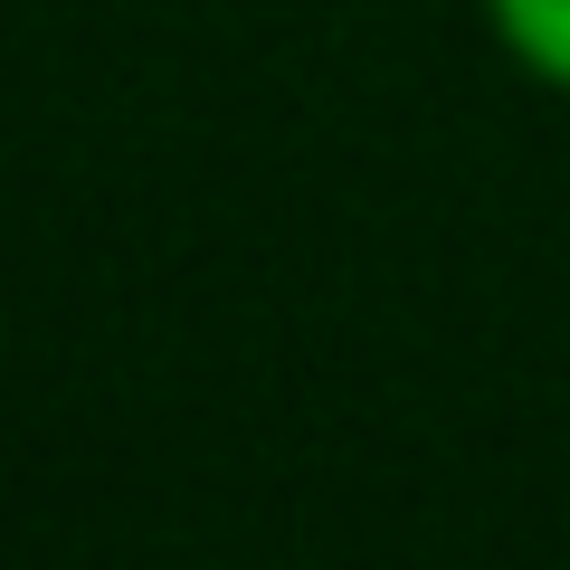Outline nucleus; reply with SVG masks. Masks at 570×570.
Segmentation results:
<instances>
[{"instance_id":"1","label":"nucleus","mask_w":570,"mask_h":570,"mask_svg":"<svg viewBox=\"0 0 570 570\" xmlns=\"http://www.w3.org/2000/svg\"><path fill=\"white\" fill-rule=\"evenodd\" d=\"M494 39L513 48V67L542 86H561L570 96V0H485Z\"/></svg>"}]
</instances>
